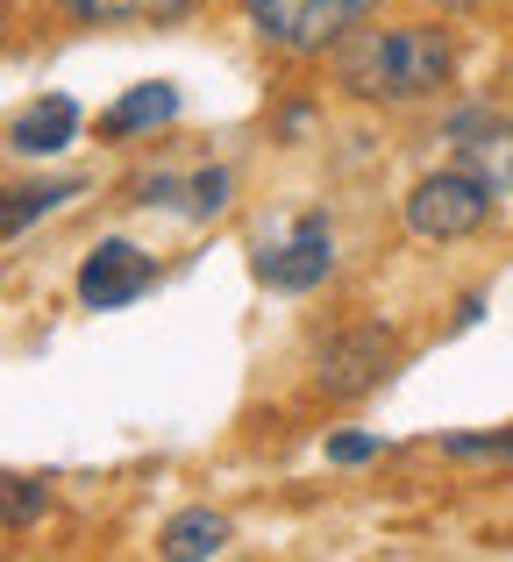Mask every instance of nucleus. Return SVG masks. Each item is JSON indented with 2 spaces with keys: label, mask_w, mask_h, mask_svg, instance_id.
Wrapping results in <instances>:
<instances>
[{
  "label": "nucleus",
  "mask_w": 513,
  "mask_h": 562,
  "mask_svg": "<svg viewBox=\"0 0 513 562\" xmlns=\"http://www.w3.org/2000/svg\"><path fill=\"white\" fill-rule=\"evenodd\" d=\"M335 271V228L328 214H300L286 235L257 243V285L264 292H314Z\"/></svg>",
  "instance_id": "5"
},
{
  "label": "nucleus",
  "mask_w": 513,
  "mask_h": 562,
  "mask_svg": "<svg viewBox=\"0 0 513 562\" xmlns=\"http://www.w3.org/2000/svg\"><path fill=\"white\" fill-rule=\"evenodd\" d=\"M150 285H157V263L143 257V249H129V243H100L93 257L79 263V300L93 306V314H114V306L143 300Z\"/></svg>",
  "instance_id": "6"
},
{
  "label": "nucleus",
  "mask_w": 513,
  "mask_h": 562,
  "mask_svg": "<svg viewBox=\"0 0 513 562\" xmlns=\"http://www.w3.org/2000/svg\"><path fill=\"white\" fill-rule=\"evenodd\" d=\"M171 114H179V86H171V79H150V86H129V93L93 122V136L100 143H129V136H143V128H165Z\"/></svg>",
  "instance_id": "8"
},
{
  "label": "nucleus",
  "mask_w": 513,
  "mask_h": 562,
  "mask_svg": "<svg viewBox=\"0 0 513 562\" xmlns=\"http://www.w3.org/2000/svg\"><path fill=\"white\" fill-rule=\"evenodd\" d=\"M0 22H8V0H0Z\"/></svg>",
  "instance_id": "17"
},
{
  "label": "nucleus",
  "mask_w": 513,
  "mask_h": 562,
  "mask_svg": "<svg viewBox=\"0 0 513 562\" xmlns=\"http://www.w3.org/2000/svg\"><path fill=\"white\" fill-rule=\"evenodd\" d=\"M222 549H228V520L208 506L165 520V535H157V555H171V562H200V555H222Z\"/></svg>",
  "instance_id": "10"
},
{
  "label": "nucleus",
  "mask_w": 513,
  "mask_h": 562,
  "mask_svg": "<svg viewBox=\"0 0 513 562\" xmlns=\"http://www.w3.org/2000/svg\"><path fill=\"white\" fill-rule=\"evenodd\" d=\"M43 513H51V492H43L36 477H14V470H0V527H36Z\"/></svg>",
  "instance_id": "13"
},
{
  "label": "nucleus",
  "mask_w": 513,
  "mask_h": 562,
  "mask_svg": "<svg viewBox=\"0 0 513 562\" xmlns=\"http://www.w3.org/2000/svg\"><path fill=\"white\" fill-rule=\"evenodd\" d=\"M492 206L500 200H492V186L471 165H449V171L414 179L400 214H406V235H421V243H464V235H478L492 221Z\"/></svg>",
  "instance_id": "3"
},
{
  "label": "nucleus",
  "mask_w": 513,
  "mask_h": 562,
  "mask_svg": "<svg viewBox=\"0 0 513 562\" xmlns=\"http://www.w3.org/2000/svg\"><path fill=\"white\" fill-rule=\"evenodd\" d=\"M449 456H513V435H449Z\"/></svg>",
  "instance_id": "15"
},
{
  "label": "nucleus",
  "mask_w": 513,
  "mask_h": 562,
  "mask_svg": "<svg viewBox=\"0 0 513 562\" xmlns=\"http://www.w3.org/2000/svg\"><path fill=\"white\" fill-rule=\"evenodd\" d=\"M400 357H406V342H400L392 328L357 321V328L328 335V342L314 349V384H321L328 398H364V392H378V384L400 371Z\"/></svg>",
  "instance_id": "4"
},
{
  "label": "nucleus",
  "mask_w": 513,
  "mask_h": 562,
  "mask_svg": "<svg viewBox=\"0 0 513 562\" xmlns=\"http://www.w3.org/2000/svg\"><path fill=\"white\" fill-rule=\"evenodd\" d=\"M449 65H457L449 29L392 22V29H371V36L343 43L335 79H343L357 100H378V108H414V100H435L449 86Z\"/></svg>",
  "instance_id": "1"
},
{
  "label": "nucleus",
  "mask_w": 513,
  "mask_h": 562,
  "mask_svg": "<svg viewBox=\"0 0 513 562\" xmlns=\"http://www.w3.org/2000/svg\"><path fill=\"white\" fill-rule=\"evenodd\" d=\"M364 14H378V0H243V22L286 57L335 50Z\"/></svg>",
  "instance_id": "2"
},
{
  "label": "nucleus",
  "mask_w": 513,
  "mask_h": 562,
  "mask_svg": "<svg viewBox=\"0 0 513 562\" xmlns=\"http://www.w3.org/2000/svg\"><path fill=\"white\" fill-rule=\"evenodd\" d=\"M71 192H79V179H51V186H14V192H0V235H14V228H29V221L57 214Z\"/></svg>",
  "instance_id": "12"
},
{
  "label": "nucleus",
  "mask_w": 513,
  "mask_h": 562,
  "mask_svg": "<svg viewBox=\"0 0 513 562\" xmlns=\"http://www.w3.org/2000/svg\"><path fill=\"white\" fill-rule=\"evenodd\" d=\"M86 29H129V22H179L193 0H57Z\"/></svg>",
  "instance_id": "11"
},
{
  "label": "nucleus",
  "mask_w": 513,
  "mask_h": 562,
  "mask_svg": "<svg viewBox=\"0 0 513 562\" xmlns=\"http://www.w3.org/2000/svg\"><path fill=\"white\" fill-rule=\"evenodd\" d=\"M228 206V171H193V200H186V214H222Z\"/></svg>",
  "instance_id": "14"
},
{
  "label": "nucleus",
  "mask_w": 513,
  "mask_h": 562,
  "mask_svg": "<svg viewBox=\"0 0 513 562\" xmlns=\"http://www.w3.org/2000/svg\"><path fill=\"white\" fill-rule=\"evenodd\" d=\"M328 456H335V463H371V456H378V435H335Z\"/></svg>",
  "instance_id": "16"
},
{
  "label": "nucleus",
  "mask_w": 513,
  "mask_h": 562,
  "mask_svg": "<svg viewBox=\"0 0 513 562\" xmlns=\"http://www.w3.org/2000/svg\"><path fill=\"white\" fill-rule=\"evenodd\" d=\"M449 136H457V165H471L492 186V200L513 206V128L492 122V114H464Z\"/></svg>",
  "instance_id": "7"
},
{
  "label": "nucleus",
  "mask_w": 513,
  "mask_h": 562,
  "mask_svg": "<svg viewBox=\"0 0 513 562\" xmlns=\"http://www.w3.org/2000/svg\"><path fill=\"white\" fill-rule=\"evenodd\" d=\"M71 136H79V100H71V93H43L29 114H14L8 150H22V157H57Z\"/></svg>",
  "instance_id": "9"
}]
</instances>
